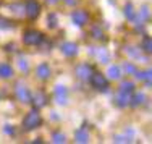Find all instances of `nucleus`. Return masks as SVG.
<instances>
[{"mask_svg":"<svg viewBox=\"0 0 152 144\" xmlns=\"http://www.w3.org/2000/svg\"><path fill=\"white\" fill-rule=\"evenodd\" d=\"M15 91H16V97H18L20 102H23V104H29L31 102V94H29V89H28L26 86H23L21 83H18Z\"/></svg>","mask_w":152,"mask_h":144,"instance_id":"nucleus-5","label":"nucleus"},{"mask_svg":"<svg viewBox=\"0 0 152 144\" xmlns=\"http://www.w3.org/2000/svg\"><path fill=\"white\" fill-rule=\"evenodd\" d=\"M55 99L60 105L66 104V88L65 86H55Z\"/></svg>","mask_w":152,"mask_h":144,"instance_id":"nucleus-11","label":"nucleus"},{"mask_svg":"<svg viewBox=\"0 0 152 144\" xmlns=\"http://www.w3.org/2000/svg\"><path fill=\"white\" fill-rule=\"evenodd\" d=\"M134 91V84L131 81H123L120 84V92H125V94H131Z\"/></svg>","mask_w":152,"mask_h":144,"instance_id":"nucleus-16","label":"nucleus"},{"mask_svg":"<svg viewBox=\"0 0 152 144\" xmlns=\"http://www.w3.org/2000/svg\"><path fill=\"white\" fill-rule=\"evenodd\" d=\"M91 32H92V37L94 39H104V32H102V29H100V28H97V26H94L92 29H91Z\"/></svg>","mask_w":152,"mask_h":144,"instance_id":"nucleus-21","label":"nucleus"},{"mask_svg":"<svg viewBox=\"0 0 152 144\" xmlns=\"http://www.w3.org/2000/svg\"><path fill=\"white\" fill-rule=\"evenodd\" d=\"M75 138H76V143H88L89 141V134H88V131H86V126H83V128H79L78 131L75 133Z\"/></svg>","mask_w":152,"mask_h":144,"instance_id":"nucleus-13","label":"nucleus"},{"mask_svg":"<svg viewBox=\"0 0 152 144\" xmlns=\"http://www.w3.org/2000/svg\"><path fill=\"white\" fill-rule=\"evenodd\" d=\"M47 2H49V3H52V5H53V3H57L58 0H47Z\"/></svg>","mask_w":152,"mask_h":144,"instance_id":"nucleus-31","label":"nucleus"},{"mask_svg":"<svg viewBox=\"0 0 152 144\" xmlns=\"http://www.w3.org/2000/svg\"><path fill=\"white\" fill-rule=\"evenodd\" d=\"M0 28H3V29H10V28H13V24L10 23L8 20H5V18H0Z\"/></svg>","mask_w":152,"mask_h":144,"instance_id":"nucleus-27","label":"nucleus"},{"mask_svg":"<svg viewBox=\"0 0 152 144\" xmlns=\"http://www.w3.org/2000/svg\"><path fill=\"white\" fill-rule=\"evenodd\" d=\"M134 76L137 78V80H144L146 81V84H147V88H151V70H146V71H142V73H134Z\"/></svg>","mask_w":152,"mask_h":144,"instance_id":"nucleus-19","label":"nucleus"},{"mask_svg":"<svg viewBox=\"0 0 152 144\" xmlns=\"http://www.w3.org/2000/svg\"><path fill=\"white\" fill-rule=\"evenodd\" d=\"M89 78H91V86L94 89H97V91H107L108 89V81L102 73H94Z\"/></svg>","mask_w":152,"mask_h":144,"instance_id":"nucleus-2","label":"nucleus"},{"mask_svg":"<svg viewBox=\"0 0 152 144\" xmlns=\"http://www.w3.org/2000/svg\"><path fill=\"white\" fill-rule=\"evenodd\" d=\"M31 102L36 105V109H41V107L47 105V96H45L42 91H37V92L34 94V97L31 99Z\"/></svg>","mask_w":152,"mask_h":144,"instance_id":"nucleus-10","label":"nucleus"},{"mask_svg":"<svg viewBox=\"0 0 152 144\" xmlns=\"http://www.w3.org/2000/svg\"><path fill=\"white\" fill-rule=\"evenodd\" d=\"M91 73H92V68L89 67L88 63H83V65H78V67H76V76L81 78V80H89Z\"/></svg>","mask_w":152,"mask_h":144,"instance_id":"nucleus-7","label":"nucleus"},{"mask_svg":"<svg viewBox=\"0 0 152 144\" xmlns=\"http://www.w3.org/2000/svg\"><path fill=\"white\" fill-rule=\"evenodd\" d=\"M13 75V70L8 63H0V76L2 78H10Z\"/></svg>","mask_w":152,"mask_h":144,"instance_id":"nucleus-15","label":"nucleus"},{"mask_svg":"<svg viewBox=\"0 0 152 144\" xmlns=\"http://www.w3.org/2000/svg\"><path fill=\"white\" fill-rule=\"evenodd\" d=\"M149 16H151V13H149V7H147V5H144L142 8H141L139 15H137V20L134 18L133 21H136V23H141V24H142L144 21H147V20H149Z\"/></svg>","mask_w":152,"mask_h":144,"instance_id":"nucleus-14","label":"nucleus"},{"mask_svg":"<svg viewBox=\"0 0 152 144\" xmlns=\"http://www.w3.org/2000/svg\"><path fill=\"white\" fill-rule=\"evenodd\" d=\"M41 121H42L41 113H39L37 109H34V110H31V112H28V115L23 118V128L26 129V131H31V129L37 128L39 125H41Z\"/></svg>","mask_w":152,"mask_h":144,"instance_id":"nucleus-1","label":"nucleus"},{"mask_svg":"<svg viewBox=\"0 0 152 144\" xmlns=\"http://www.w3.org/2000/svg\"><path fill=\"white\" fill-rule=\"evenodd\" d=\"M71 18H73V23L78 24V26H84V24L88 23V20H89L88 13H86L84 10H76Z\"/></svg>","mask_w":152,"mask_h":144,"instance_id":"nucleus-8","label":"nucleus"},{"mask_svg":"<svg viewBox=\"0 0 152 144\" xmlns=\"http://www.w3.org/2000/svg\"><path fill=\"white\" fill-rule=\"evenodd\" d=\"M65 141H66V139H65V134H61V133H55V134H53V143L61 144Z\"/></svg>","mask_w":152,"mask_h":144,"instance_id":"nucleus-26","label":"nucleus"},{"mask_svg":"<svg viewBox=\"0 0 152 144\" xmlns=\"http://www.w3.org/2000/svg\"><path fill=\"white\" fill-rule=\"evenodd\" d=\"M47 21H49V26L50 28H55L57 26V16L53 15V13H52V15H49V20H47Z\"/></svg>","mask_w":152,"mask_h":144,"instance_id":"nucleus-29","label":"nucleus"},{"mask_svg":"<svg viewBox=\"0 0 152 144\" xmlns=\"http://www.w3.org/2000/svg\"><path fill=\"white\" fill-rule=\"evenodd\" d=\"M144 99H146V97H144V94H136L133 99H129V104H131L133 107H136V105H139V104H142Z\"/></svg>","mask_w":152,"mask_h":144,"instance_id":"nucleus-20","label":"nucleus"},{"mask_svg":"<svg viewBox=\"0 0 152 144\" xmlns=\"http://www.w3.org/2000/svg\"><path fill=\"white\" fill-rule=\"evenodd\" d=\"M23 42L28 45H37L42 42V34L36 29H29L23 34Z\"/></svg>","mask_w":152,"mask_h":144,"instance_id":"nucleus-3","label":"nucleus"},{"mask_svg":"<svg viewBox=\"0 0 152 144\" xmlns=\"http://www.w3.org/2000/svg\"><path fill=\"white\" fill-rule=\"evenodd\" d=\"M129 99H131V97H129V94H125V92H120V94L117 96V104L120 107H125V105H128L129 104Z\"/></svg>","mask_w":152,"mask_h":144,"instance_id":"nucleus-17","label":"nucleus"},{"mask_svg":"<svg viewBox=\"0 0 152 144\" xmlns=\"http://www.w3.org/2000/svg\"><path fill=\"white\" fill-rule=\"evenodd\" d=\"M18 67H20L21 71H28V68H29V67H28V62H26V60H23V58L18 60Z\"/></svg>","mask_w":152,"mask_h":144,"instance_id":"nucleus-28","label":"nucleus"},{"mask_svg":"<svg viewBox=\"0 0 152 144\" xmlns=\"http://www.w3.org/2000/svg\"><path fill=\"white\" fill-rule=\"evenodd\" d=\"M125 16L129 18V20H133V18H134V10H133L131 3H128V5L125 7Z\"/></svg>","mask_w":152,"mask_h":144,"instance_id":"nucleus-23","label":"nucleus"},{"mask_svg":"<svg viewBox=\"0 0 152 144\" xmlns=\"http://www.w3.org/2000/svg\"><path fill=\"white\" fill-rule=\"evenodd\" d=\"M107 75H108V78H110V80H120L121 71H120V68H118V67H115V65H113V67L108 68Z\"/></svg>","mask_w":152,"mask_h":144,"instance_id":"nucleus-18","label":"nucleus"},{"mask_svg":"<svg viewBox=\"0 0 152 144\" xmlns=\"http://www.w3.org/2000/svg\"><path fill=\"white\" fill-rule=\"evenodd\" d=\"M141 49H142L146 53H151V50H152V47H151V37H144V41H142V45H141Z\"/></svg>","mask_w":152,"mask_h":144,"instance_id":"nucleus-22","label":"nucleus"},{"mask_svg":"<svg viewBox=\"0 0 152 144\" xmlns=\"http://www.w3.org/2000/svg\"><path fill=\"white\" fill-rule=\"evenodd\" d=\"M89 52L92 53L94 57H96L97 60H99L100 63H107L108 60H110V55H108V52H107V49H97V47H91V50Z\"/></svg>","mask_w":152,"mask_h":144,"instance_id":"nucleus-6","label":"nucleus"},{"mask_svg":"<svg viewBox=\"0 0 152 144\" xmlns=\"http://www.w3.org/2000/svg\"><path fill=\"white\" fill-rule=\"evenodd\" d=\"M113 141L115 143H129L131 139H129V136H115Z\"/></svg>","mask_w":152,"mask_h":144,"instance_id":"nucleus-30","label":"nucleus"},{"mask_svg":"<svg viewBox=\"0 0 152 144\" xmlns=\"http://www.w3.org/2000/svg\"><path fill=\"white\" fill-rule=\"evenodd\" d=\"M123 68H125V71H126V73H129V75H134L136 71H137L134 65H133V63H128V62L123 65Z\"/></svg>","mask_w":152,"mask_h":144,"instance_id":"nucleus-24","label":"nucleus"},{"mask_svg":"<svg viewBox=\"0 0 152 144\" xmlns=\"http://www.w3.org/2000/svg\"><path fill=\"white\" fill-rule=\"evenodd\" d=\"M61 52L66 57H75L78 53V45L75 42H65V44H61Z\"/></svg>","mask_w":152,"mask_h":144,"instance_id":"nucleus-9","label":"nucleus"},{"mask_svg":"<svg viewBox=\"0 0 152 144\" xmlns=\"http://www.w3.org/2000/svg\"><path fill=\"white\" fill-rule=\"evenodd\" d=\"M39 12H41V5L37 3V0H28L26 5H24V13H26L31 20H34V18L39 15Z\"/></svg>","mask_w":152,"mask_h":144,"instance_id":"nucleus-4","label":"nucleus"},{"mask_svg":"<svg viewBox=\"0 0 152 144\" xmlns=\"http://www.w3.org/2000/svg\"><path fill=\"white\" fill-rule=\"evenodd\" d=\"M126 53H128L129 57H141L139 49H134V47H126Z\"/></svg>","mask_w":152,"mask_h":144,"instance_id":"nucleus-25","label":"nucleus"},{"mask_svg":"<svg viewBox=\"0 0 152 144\" xmlns=\"http://www.w3.org/2000/svg\"><path fill=\"white\" fill-rule=\"evenodd\" d=\"M36 75H37L41 80H47V78L50 76V67L47 63H41L36 68Z\"/></svg>","mask_w":152,"mask_h":144,"instance_id":"nucleus-12","label":"nucleus"}]
</instances>
